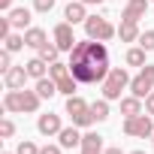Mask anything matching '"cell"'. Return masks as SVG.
Returning <instances> with one entry per match:
<instances>
[{"instance_id":"obj_18","label":"cell","mask_w":154,"mask_h":154,"mask_svg":"<svg viewBox=\"0 0 154 154\" xmlns=\"http://www.w3.org/2000/svg\"><path fill=\"white\" fill-rule=\"evenodd\" d=\"M36 94H39V97L57 94V82H54V79H36Z\"/></svg>"},{"instance_id":"obj_29","label":"cell","mask_w":154,"mask_h":154,"mask_svg":"<svg viewBox=\"0 0 154 154\" xmlns=\"http://www.w3.org/2000/svg\"><path fill=\"white\" fill-rule=\"evenodd\" d=\"M0 133H3V136H12V133H15L12 121H3V124H0Z\"/></svg>"},{"instance_id":"obj_12","label":"cell","mask_w":154,"mask_h":154,"mask_svg":"<svg viewBox=\"0 0 154 154\" xmlns=\"http://www.w3.org/2000/svg\"><path fill=\"white\" fill-rule=\"evenodd\" d=\"M145 6H148V0H130V6L124 12V21H139L145 15Z\"/></svg>"},{"instance_id":"obj_33","label":"cell","mask_w":154,"mask_h":154,"mask_svg":"<svg viewBox=\"0 0 154 154\" xmlns=\"http://www.w3.org/2000/svg\"><path fill=\"white\" fill-rule=\"evenodd\" d=\"M106 154H124V151H121V148H109Z\"/></svg>"},{"instance_id":"obj_36","label":"cell","mask_w":154,"mask_h":154,"mask_svg":"<svg viewBox=\"0 0 154 154\" xmlns=\"http://www.w3.org/2000/svg\"><path fill=\"white\" fill-rule=\"evenodd\" d=\"M130 154H145V151H130Z\"/></svg>"},{"instance_id":"obj_37","label":"cell","mask_w":154,"mask_h":154,"mask_svg":"<svg viewBox=\"0 0 154 154\" xmlns=\"http://www.w3.org/2000/svg\"><path fill=\"white\" fill-rule=\"evenodd\" d=\"M151 139H154V136H151Z\"/></svg>"},{"instance_id":"obj_21","label":"cell","mask_w":154,"mask_h":154,"mask_svg":"<svg viewBox=\"0 0 154 154\" xmlns=\"http://www.w3.org/2000/svg\"><path fill=\"white\" fill-rule=\"evenodd\" d=\"M57 51H60V48H57V42H54V45H48V42H45V45H39V57H42L45 63H54V60H57Z\"/></svg>"},{"instance_id":"obj_7","label":"cell","mask_w":154,"mask_h":154,"mask_svg":"<svg viewBox=\"0 0 154 154\" xmlns=\"http://www.w3.org/2000/svg\"><path fill=\"white\" fill-rule=\"evenodd\" d=\"M151 118L148 115H136V118H127V124H124V133L127 136H151Z\"/></svg>"},{"instance_id":"obj_23","label":"cell","mask_w":154,"mask_h":154,"mask_svg":"<svg viewBox=\"0 0 154 154\" xmlns=\"http://www.w3.org/2000/svg\"><path fill=\"white\" fill-rule=\"evenodd\" d=\"M91 112H94V121H106V118H109V103L100 100V103L91 106Z\"/></svg>"},{"instance_id":"obj_24","label":"cell","mask_w":154,"mask_h":154,"mask_svg":"<svg viewBox=\"0 0 154 154\" xmlns=\"http://www.w3.org/2000/svg\"><path fill=\"white\" fill-rule=\"evenodd\" d=\"M21 45H27V42H24V36H15V33H9V36H6V51H18Z\"/></svg>"},{"instance_id":"obj_5","label":"cell","mask_w":154,"mask_h":154,"mask_svg":"<svg viewBox=\"0 0 154 154\" xmlns=\"http://www.w3.org/2000/svg\"><path fill=\"white\" fill-rule=\"evenodd\" d=\"M85 30H88L91 39H100V42H103V39H112V33H115V27H112L106 18H97V15H94V18H85Z\"/></svg>"},{"instance_id":"obj_4","label":"cell","mask_w":154,"mask_h":154,"mask_svg":"<svg viewBox=\"0 0 154 154\" xmlns=\"http://www.w3.org/2000/svg\"><path fill=\"white\" fill-rule=\"evenodd\" d=\"M127 72L124 69H109V75H106V85H103V94H106V100H118L121 97V91L127 88Z\"/></svg>"},{"instance_id":"obj_6","label":"cell","mask_w":154,"mask_h":154,"mask_svg":"<svg viewBox=\"0 0 154 154\" xmlns=\"http://www.w3.org/2000/svg\"><path fill=\"white\" fill-rule=\"evenodd\" d=\"M130 88H133V94L136 97H145V94H151L154 91V66H145L136 79L130 82Z\"/></svg>"},{"instance_id":"obj_8","label":"cell","mask_w":154,"mask_h":154,"mask_svg":"<svg viewBox=\"0 0 154 154\" xmlns=\"http://www.w3.org/2000/svg\"><path fill=\"white\" fill-rule=\"evenodd\" d=\"M54 42H57V48H69V51H72V42H75V39H72V24H69V21L54 27Z\"/></svg>"},{"instance_id":"obj_32","label":"cell","mask_w":154,"mask_h":154,"mask_svg":"<svg viewBox=\"0 0 154 154\" xmlns=\"http://www.w3.org/2000/svg\"><path fill=\"white\" fill-rule=\"evenodd\" d=\"M145 109H148V112H151V115H154V91H151V94H148V100H145Z\"/></svg>"},{"instance_id":"obj_19","label":"cell","mask_w":154,"mask_h":154,"mask_svg":"<svg viewBox=\"0 0 154 154\" xmlns=\"http://www.w3.org/2000/svg\"><path fill=\"white\" fill-rule=\"evenodd\" d=\"M118 33H121V39H124V42H133V39L139 36V27H136V21H124Z\"/></svg>"},{"instance_id":"obj_20","label":"cell","mask_w":154,"mask_h":154,"mask_svg":"<svg viewBox=\"0 0 154 154\" xmlns=\"http://www.w3.org/2000/svg\"><path fill=\"white\" fill-rule=\"evenodd\" d=\"M139 109H142V106H139V97H130V100H121V112H124L127 118H136V115H139Z\"/></svg>"},{"instance_id":"obj_1","label":"cell","mask_w":154,"mask_h":154,"mask_svg":"<svg viewBox=\"0 0 154 154\" xmlns=\"http://www.w3.org/2000/svg\"><path fill=\"white\" fill-rule=\"evenodd\" d=\"M69 72L79 82H85V85L103 82L109 75V51H106V45L100 39L97 42L94 39L75 42L72 45V54H69Z\"/></svg>"},{"instance_id":"obj_25","label":"cell","mask_w":154,"mask_h":154,"mask_svg":"<svg viewBox=\"0 0 154 154\" xmlns=\"http://www.w3.org/2000/svg\"><path fill=\"white\" fill-rule=\"evenodd\" d=\"M48 72H51V79H60V75H66V72H69V63L63 66V63H57V60H54V63L48 66Z\"/></svg>"},{"instance_id":"obj_2","label":"cell","mask_w":154,"mask_h":154,"mask_svg":"<svg viewBox=\"0 0 154 154\" xmlns=\"http://www.w3.org/2000/svg\"><path fill=\"white\" fill-rule=\"evenodd\" d=\"M3 106L9 112H33L39 106V94H33V91H9Z\"/></svg>"},{"instance_id":"obj_14","label":"cell","mask_w":154,"mask_h":154,"mask_svg":"<svg viewBox=\"0 0 154 154\" xmlns=\"http://www.w3.org/2000/svg\"><path fill=\"white\" fill-rule=\"evenodd\" d=\"M57 136H60V145H63V148L82 145V136H79V130H75V127H66V130H60Z\"/></svg>"},{"instance_id":"obj_30","label":"cell","mask_w":154,"mask_h":154,"mask_svg":"<svg viewBox=\"0 0 154 154\" xmlns=\"http://www.w3.org/2000/svg\"><path fill=\"white\" fill-rule=\"evenodd\" d=\"M0 69H3V72H6V69H12V66H9V51L0 54Z\"/></svg>"},{"instance_id":"obj_28","label":"cell","mask_w":154,"mask_h":154,"mask_svg":"<svg viewBox=\"0 0 154 154\" xmlns=\"http://www.w3.org/2000/svg\"><path fill=\"white\" fill-rule=\"evenodd\" d=\"M33 6H36V12H48L54 6V0H33Z\"/></svg>"},{"instance_id":"obj_17","label":"cell","mask_w":154,"mask_h":154,"mask_svg":"<svg viewBox=\"0 0 154 154\" xmlns=\"http://www.w3.org/2000/svg\"><path fill=\"white\" fill-rule=\"evenodd\" d=\"M24 42H27L30 48H39V45H45V33H42L39 27H30V30L24 33Z\"/></svg>"},{"instance_id":"obj_16","label":"cell","mask_w":154,"mask_h":154,"mask_svg":"<svg viewBox=\"0 0 154 154\" xmlns=\"http://www.w3.org/2000/svg\"><path fill=\"white\" fill-rule=\"evenodd\" d=\"M24 66H27V75H33V79H45V60L42 57H33Z\"/></svg>"},{"instance_id":"obj_22","label":"cell","mask_w":154,"mask_h":154,"mask_svg":"<svg viewBox=\"0 0 154 154\" xmlns=\"http://www.w3.org/2000/svg\"><path fill=\"white\" fill-rule=\"evenodd\" d=\"M127 63L130 66H142L145 63V48H130L127 51Z\"/></svg>"},{"instance_id":"obj_9","label":"cell","mask_w":154,"mask_h":154,"mask_svg":"<svg viewBox=\"0 0 154 154\" xmlns=\"http://www.w3.org/2000/svg\"><path fill=\"white\" fill-rule=\"evenodd\" d=\"M82 154H103V136L97 133L82 136Z\"/></svg>"},{"instance_id":"obj_11","label":"cell","mask_w":154,"mask_h":154,"mask_svg":"<svg viewBox=\"0 0 154 154\" xmlns=\"http://www.w3.org/2000/svg\"><path fill=\"white\" fill-rule=\"evenodd\" d=\"M36 127H39V133H42V136H51V133H60V118H57V115H42Z\"/></svg>"},{"instance_id":"obj_13","label":"cell","mask_w":154,"mask_h":154,"mask_svg":"<svg viewBox=\"0 0 154 154\" xmlns=\"http://www.w3.org/2000/svg\"><path fill=\"white\" fill-rule=\"evenodd\" d=\"M63 18H66L69 24L85 21V3H82V0H79V3H69V6H66V12H63Z\"/></svg>"},{"instance_id":"obj_15","label":"cell","mask_w":154,"mask_h":154,"mask_svg":"<svg viewBox=\"0 0 154 154\" xmlns=\"http://www.w3.org/2000/svg\"><path fill=\"white\" fill-rule=\"evenodd\" d=\"M9 24L12 27H27L30 24V9H24V6L21 9H12L9 12Z\"/></svg>"},{"instance_id":"obj_34","label":"cell","mask_w":154,"mask_h":154,"mask_svg":"<svg viewBox=\"0 0 154 154\" xmlns=\"http://www.w3.org/2000/svg\"><path fill=\"white\" fill-rule=\"evenodd\" d=\"M9 3H12V0H0V6H3V9H9Z\"/></svg>"},{"instance_id":"obj_27","label":"cell","mask_w":154,"mask_h":154,"mask_svg":"<svg viewBox=\"0 0 154 154\" xmlns=\"http://www.w3.org/2000/svg\"><path fill=\"white\" fill-rule=\"evenodd\" d=\"M18 154H39V148H36L33 142H21V145H18Z\"/></svg>"},{"instance_id":"obj_10","label":"cell","mask_w":154,"mask_h":154,"mask_svg":"<svg viewBox=\"0 0 154 154\" xmlns=\"http://www.w3.org/2000/svg\"><path fill=\"white\" fill-rule=\"evenodd\" d=\"M24 79H27V66H12V69H6V85H9L12 91H18V88L24 85Z\"/></svg>"},{"instance_id":"obj_35","label":"cell","mask_w":154,"mask_h":154,"mask_svg":"<svg viewBox=\"0 0 154 154\" xmlns=\"http://www.w3.org/2000/svg\"><path fill=\"white\" fill-rule=\"evenodd\" d=\"M82 3H103V0H82Z\"/></svg>"},{"instance_id":"obj_31","label":"cell","mask_w":154,"mask_h":154,"mask_svg":"<svg viewBox=\"0 0 154 154\" xmlns=\"http://www.w3.org/2000/svg\"><path fill=\"white\" fill-rule=\"evenodd\" d=\"M39 154H60V148H54V145H45V148H39Z\"/></svg>"},{"instance_id":"obj_26","label":"cell","mask_w":154,"mask_h":154,"mask_svg":"<svg viewBox=\"0 0 154 154\" xmlns=\"http://www.w3.org/2000/svg\"><path fill=\"white\" fill-rule=\"evenodd\" d=\"M139 42H142L145 51H154V30H145V33L139 36Z\"/></svg>"},{"instance_id":"obj_3","label":"cell","mask_w":154,"mask_h":154,"mask_svg":"<svg viewBox=\"0 0 154 154\" xmlns=\"http://www.w3.org/2000/svg\"><path fill=\"white\" fill-rule=\"evenodd\" d=\"M66 112L72 115V124H75V127H88V124H94L91 106H88L85 100H79V97H69V100H66Z\"/></svg>"}]
</instances>
